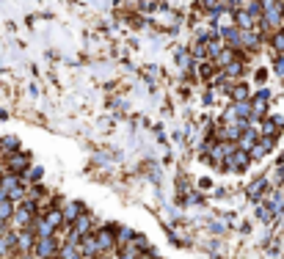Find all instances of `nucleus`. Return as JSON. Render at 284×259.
Here are the masks:
<instances>
[{"label": "nucleus", "mask_w": 284, "mask_h": 259, "mask_svg": "<svg viewBox=\"0 0 284 259\" xmlns=\"http://www.w3.org/2000/svg\"><path fill=\"white\" fill-rule=\"evenodd\" d=\"M273 47L279 52H284V28H279V31H276V36H273Z\"/></svg>", "instance_id": "obj_6"}, {"label": "nucleus", "mask_w": 284, "mask_h": 259, "mask_svg": "<svg viewBox=\"0 0 284 259\" xmlns=\"http://www.w3.org/2000/svg\"><path fill=\"white\" fill-rule=\"evenodd\" d=\"M265 188H267V182H265V179L254 182V185H251V190H249V193H251V199H259V196H262V190H265Z\"/></svg>", "instance_id": "obj_5"}, {"label": "nucleus", "mask_w": 284, "mask_h": 259, "mask_svg": "<svg viewBox=\"0 0 284 259\" xmlns=\"http://www.w3.org/2000/svg\"><path fill=\"white\" fill-rule=\"evenodd\" d=\"M113 245H116V240H113V237H111L108 232H105V229H102L100 234H97V248H100V251H111Z\"/></svg>", "instance_id": "obj_1"}, {"label": "nucleus", "mask_w": 284, "mask_h": 259, "mask_svg": "<svg viewBox=\"0 0 284 259\" xmlns=\"http://www.w3.org/2000/svg\"><path fill=\"white\" fill-rule=\"evenodd\" d=\"M232 97L237 99V102H246V97H249V91H246V86H237V88L232 91Z\"/></svg>", "instance_id": "obj_8"}, {"label": "nucleus", "mask_w": 284, "mask_h": 259, "mask_svg": "<svg viewBox=\"0 0 284 259\" xmlns=\"http://www.w3.org/2000/svg\"><path fill=\"white\" fill-rule=\"evenodd\" d=\"M52 248H55V245H52V243H50V237H47V240H44L42 245H39V248H36V251H39V254H42V257H50V254H52Z\"/></svg>", "instance_id": "obj_7"}, {"label": "nucleus", "mask_w": 284, "mask_h": 259, "mask_svg": "<svg viewBox=\"0 0 284 259\" xmlns=\"http://www.w3.org/2000/svg\"><path fill=\"white\" fill-rule=\"evenodd\" d=\"M232 58H234V52H232V50H218L216 64H218V66H229V64H232Z\"/></svg>", "instance_id": "obj_2"}, {"label": "nucleus", "mask_w": 284, "mask_h": 259, "mask_svg": "<svg viewBox=\"0 0 284 259\" xmlns=\"http://www.w3.org/2000/svg\"><path fill=\"white\" fill-rule=\"evenodd\" d=\"M257 218H262L265 224H270L273 221V210L267 207V204H257Z\"/></svg>", "instance_id": "obj_3"}, {"label": "nucleus", "mask_w": 284, "mask_h": 259, "mask_svg": "<svg viewBox=\"0 0 284 259\" xmlns=\"http://www.w3.org/2000/svg\"><path fill=\"white\" fill-rule=\"evenodd\" d=\"M276 72H284V55H279V58H276Z\"/></svg>", "instance_id": "obj_12"}, {"label": "nucleus", "mask_w": 284, "mask_h": 259, "mask_svg": "<svg viewBox=\"0 0 284 259\" xmlns=\"http://www.w3.org/2000/svg\"><path fill=\"white\" fill-rule=\"evenodd\" d=\"M226 75H240V66H237V64H229V66H226Z\"/></svg>", "instance_id": "obj_10"}, {"label": "nucleus", "mask_w": 284, "mask_h": 259, "mask_svg": "<svg viewBox=\"0 0 284 259\" xmlns=\"http://www.w3.org/2000/svg\"><path fill=\"white\" fill-rule=\"evenodd\" d=\"M64 218H67V221H78V218H80V204H78V201H72V204H69L67 212H64Z\"/></svg>", "instance_id": "obj_4"}, {"label": "nucleus", "mask_w": 284, "mask_h": 259, "mask_svg": "<svg viewBox=\"0 0 284 259\" xmlns=\"http://www.w3.org/2000/svg\"><path fill=\"white\" fill-rule=\"evenodd\" d=\"M58 221H61V212H50V218H47V224H50V226H55Z\"/></svg>", "instance_id": "obj_9"}, {"label": "nucleus", "mask_w": 284, "mask_h": 259, "mask_svg": "<svg viewBox=\"0 0 284 259\" xmlns=\"http://www.w3.org/2000/svg\"><path fill=\"white\" fill-rule=\"evenodd\" d=\"M254 138H257V135H254V132H249V135L243 138V144H240V146H251V144H254Z\"/></svg>", "instance_id": "obj_11"}]
</instances>
